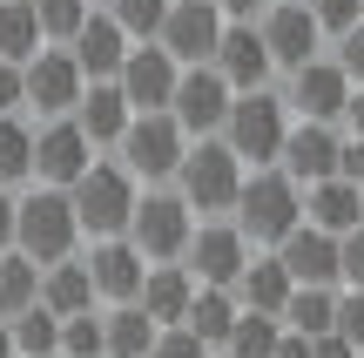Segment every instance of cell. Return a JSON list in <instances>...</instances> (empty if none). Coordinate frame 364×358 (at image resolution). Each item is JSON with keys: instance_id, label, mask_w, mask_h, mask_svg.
<instances>
[{"instance_id": "6da1fadb", "label": "cell", "mask_w": 364, "mask_h": 358, "mask_svg": "<svg viewBox=\"0 0 364 358\" xmlns=\"http://www.w3.org/2000/svg\"><path fill=\"white\" fill-rule=\"evenodd\" d=\"M230 223H236V237H243L250 251H277V243L304 223V189L290 183L277 162L270 169H243V189H236V203H230Z\"/></svg>"}, {"instance_id": "7a4b0ae2", "label": "cell", "mask_w": 364, "mask_h": 358, "mask_svg": "<svg viewBox=\"0 0 364 358\" xmlns=\"http://www.w3.org/2000/svg\"><path fill=\"white\" fill-rule=\"evenodd\" d=\"M14 251L34 257V264H61V257L81 251V230H75V203L68 189H14Z\"/></svg>"}, {"instance_id": "3957f363", "label": "cell", "mask_w": 364, "mask_h": 358, "mask_svg": "<svg viewBox=\"0 0 364 358\" xmlns=\"http://www.w3.org/2000/svg\"><path fill=\"white\" fill-rule=\"evenodd\" d=\"M284 135H290V108H284V95H270V88H243V95H230V115H223L216 142L230 149L243 169H270L277 149H284Z\"/></svg>"}, {"instance_id": "277c9868", "label": "cell", "mask_w": 364, "mask_h": 358, "mask_svg": "<svg viewBox=\"0 0 364 358\" xmlns=\"http://www.w3.org/2000/svg\"><path fill=\"white\" fill-rule=\"evenodd\" d=\"M135 176L122 169L115 156H95L88 169L68 183V203H75V230L81 237H129V210H135Z\"/></svg>"}, {"instance_id": "5b68a950", "label": "cell", "mask_w": 364, "mask_h": 358, "mask_svg": "<svg viewBox=\"0 0 364 358\" xmlns=\"http://www.w3.org/2000/svg\"><path fill=\"white\" fill-rule=\"evenodd\" d=\"M169 189L189 203L196 216H230L236 189H243V162H236L230 149L216 142V135H196V142L182 149V162H176Z\"/></svg>"}, {"instance_id": "8992f818", "label": "cell", "mask_w": 364, "mask_h": 358, "mask_svg": "<svg viewBox=\"0 0 364 358\" xmlns=\"http://www.w3.org/2000/svg\"><path fill=\"white\" fill-rule=\"evenodd\" d=\"M196 223H203V216H196L169 183H156V189H142V196H135V210H129V243L149 257V264H182Z\"/></svg>"}, {"instance_id": "52a82bcc", "label": "cell", "mask_w": 364, "mask_h": 358, "mask_svg": "<svg viewBox=\"0 0 364 358\" xmlns=\"http://www.w3.org/2000/svg\"><path fill=\"white\" fill-rule=\"evenodd\" d=\"M182 149H189L182 122L169 115V108H149V115H129V129H122V142L108 149V156H115L135 183H169L176 162H182Z\"/></svg>"}, {"instance_id": "ba28073f", "label": "cell", "mask_w": 364, "mask_h": 358, "mask_svg": "<svg viewBox=\"0 0 364 358\" xmlns=\"http://www.w3.org/2000/svg\"><path fill=\"white\" fill-rule=\"evenodd\" d=\"M81 88H88V75L75 68V54H68V48H41V54H27V61H21V108H34L41 122L75 115Z\"/></svg>"}, {"instance_id": "9c48e42d", "label": "cell", "mask_w": 364, "mask_h": 358, "mask_svg": "<svg viewBox=\"0 0 364 358\" xmlns=\"http://www.w3.org/2000/svg\"><path fill=\"white\" fill-rule=\"evenodd\" d=\"M257 34H263V54H270L277 75H290V68H304V61L324 54V34H317V21H311L304 0H270V7L257 14Z\"/></svg>"}, {"instance_id": "30bf717a", "label": "cell", "mask_w": 364, "mask_h": 358, "mask_svg": "<svg viewBox=\"0 0 364 358\" xmlns=\"http://www.w3.org/2000/svg\"><path fill=\"white\" fill-rule=\"evenodd\" d=\"M243 264H250V243L236 237L230 216H203L196 237H189V251H182V270H189L196 284H209V291H230Z\"/></svg>"}, {"instance_id": "8fae6325", "label": "cell", "mask_w": 364, "mask_h": 358, "mask_svg": "<svg viewBox=\"0 0 364 358\" xmlns=\"http://www.w3.org/2000/svg\"><path fill=\"white\" fill-rule=\"evenodd\" d=\"M216 34H223L216 0H169V14H162V27H156V48L169 54L176 68H203L209 54H216Z\"/></svg>"}, {"instance_id": "7c38bea8", "label": "cell", "mask_w": 364, "mask_h": 358, "mask_svg": "<svg viewBox=\"0 0 364 358\" xmlns=\"http://www.w3.org/2000/svg\"><path fill=\"white\" fill-rule=\"evenodd\" d=\"M344 95H351V81H344V68L331 61V54H317V61H304V68L284 75L290 122H338L344 115Z\"/></svg>"}, {"instance_id": "4fadbf2b", "label": "cell", "mask_w": 364, "mask_h": 358, "mask_svg": "<svg viewBox=\"0 0 364 358\" xmlns=\"http://www.w3.org/2000/svg\"><path fill=\"white\" fill-rule=\"evenodd\" d=\"M81 264H88L95 305H135V291H142V278H149V257L135 251L129 237H95L88 251H81Z\"/></svg>"}, {"instance_id": "5bb4252c", "label": "cell", "mask_w": 364, "mask_h": 358, "mask_svg": "<svg viewBox=\"0 0 364 358\" xmlns=\"http://www.w3.org/2000/svg\"><path fill=\"white\" fill-rule=\"evenodd\" d=\"M95 156H102V149L75 129V115H54V122L34 129V183H48V189H68Z\"/></svg>"}, {"instance_id": "9a60e30c", "label": "cell", "mask_w": 364, "mask_h": 358, "mask_svg": "<svg viewBox=\"0 0 364 358\" xmlns=\"http://www.w3.org/2000/svg\"><path fill=\"white\" fill-rule=\"evenodd\" d=\"M169 115L182 122V135H216L223 129V115H230V81L216 75V68H182L176 75V95H169Z\"/></svg>"}, {"instance_id": "2e32d148", "label": "cell", "mask_w": 364, "mask_h": 358, "mask_svg": "<svg viewBox=\"0 0 364 358\" xmlns=\"http://www.w3.org/2000/svg\"><path fill=\"white\" fill-rule=\"evenodd\" d=\"M338 142H344L338 122H290L284 149H277V169H284L297 189L324 183V176H338Z\"/></svg>"}, {"instance_id": "e0dca14e", "label": "cell", "mask_w": 364, "mask_h": 358, "mask_svg": "<svg viewBox=\"0 0 364 358\" xmlns=\"http://www.w3.org/2000/svg\"><path fill=\"white\" fill-rule=\"evenodd\" d=\"M209 68H216V75L230 81V95H243V88H270V75H277V68H270V54H263L257 21H223Z\"/></svg>"}, {"instance_id": "ac0fdd59", "label": "cell", "mask_w": 364, "mask_h": 358, "mask_svg": "<svg viewBox=\"0 0 364 358\" xmlns=\"http://www.w3.org/2000/svg\"><path fill=\"white\" fill-rule=\"evenodd\" d=\"M176 75H182V68L156 48V41H135V48H129V61L115 68V88L129 95V108H135V115H149V108H169Z\"/></svg>"}, {"instance_id": "d6986e66", "label": "cell", "mask_w": 364, "mask_h": 358, "mask_svg": "<svg viewBox=\"0 0 364 358\" xmlns=\"http://www.w3.org/2000/svg\"><path fill=\"white\" fill-rule=\"evenodd\" d=\"M277 264L290 270V284H324V291H338V237H331V230L297 223L277 243Z\"/></svg>"}, {"instance_id": "ffe728a7", "label": "cell", "mask_w": 364, "mask_h": 358, "mask_svg": "<svg viewBox=\"0 0 364 358\" xmlns=\"http://www.w3.org/2000/svg\"><path fill=\"white\" fill-rule=\"evenodd\" d=\"M129 48H135V41L122 34V27L108 21L102 7H95L88 21L75 27V41H68V54H75V68H81V75H88V81H115V68L129 61Z\"/></svg>"}, {"instance_id": "44dd1931", "label": "cell", "mask_w": 364, "mask_h": 358, "mask_svg": "<svg viewBox=\"0 0 364 358\" xmlns=\"http://www.w3.org/2000/svg\"><path fill=\"white\" fill-rule=\"evenodd\" d=\"M129 115H135V108H129V95H122L115 81H88V88H81V102H75V129L88 135V142L102 149V156L122 142Z\"/></svg>"}, {"instance_id": "7402d4cb", "label": "cell", "mask_w": 364, "mask_h": 358, "mask_svg": "<svg viewBox=\"0 0 364 358\" xmlns=\"http://www.w3.org/2000/svg\"><path fill=\"white\" fill-rule=\"evenodd\" d=\"M304 223H311V230H331V237L358 230V223H364V189H358V183H344V176L304 183Z\"/></svg>"}, {"instance_id": "603a6c76", "label": "cell", "mask_w": 364, "mask_h": 358, "mask_svg": "<svg viewBox=\"0 0 364 358\" xmlns=\"http://www.w3.org/2000/svg\"><path fill=\"white\" fill-rule=\"evenodd\" d=\"M236 305L243 311H263V318H284V305H290V270L277 264V251H250V264L236 270Z\"/></svg>"}, {"instance_id": "cb8c5ba5", "label": "cell", "mask_w": 364, "mask_h": 358, "mask_svg": "<svg viewBox=\"0 0 364 358\" xmlns=\"http://www.w3.org/2000/svg\"><path fill=\"white\" fill-rule=\"evenodd\" d=\"M41 311H54V318H68V311H95V284H88V264L75 257H61V264H41V291H34Z\"/></svg>"}, {"instance_id": "d4e9b609", "label": "cell", "mask_w": 364, "mask_h": 358, "mask_svg": "<svg viewBox=\"0 0 364 358\" xmlns=\"http://www.w3.org/2000/svg\"><path fill=\"white\" fill-rule=\"evenodd\" d=\"M189 298H196V278H189L182 264H149V278H142V291H135V305H142L156 325H182Z\"/></svg>"}, {"instance_id": "484cf974", "label": "cell", "mask_w": 364, "mask_h": 358, "mask_svg": "<svg viewBox=\"0 0 364 358\" xmlns=\"http://www.w3.org/2000/svg\"><path fill=\"white\" fill-rule=\"evenodd\" d=\"M162 325L142 305H102V358H149Z\"/></svg>"}, {"instance_id": "4316f807", "label": "cell", "mask_w": 364, "mask_h": 358, "mask_svg": "<svg viewBox=\"0 0 364 358\" xmlns=\"http://www.w3.org/2000/svg\"><path fill=\"white\" fill-rule=\"evenodd\" d=\"M182 325H189L209 352H223V338H230V325H236V291H209V284H196V298H189V311H182Z\"/></svg>"}, {"instance_id": "83f0119b", "label": "cell", "mask_w": 364, "mask_h": 358, "mask_svg": "<svg viewBox=\"0 0 364 358\" xmlns=\"http://www.w3.org/2000/svg\"><path fill=\"white\" fill-rule=\"evenodd\" d=\"M331 318H338V291H324V284H290V305H284V332H297V338H317V332H331Z\"/></svg>"}, {"instance_id": "f1b7e54d", "label": "cell", "mask_w": 364, "mask_h": 358, "mask_svg": "<svg viewBox=\"0 0 364 358\" xmlns=\"http://www.w3.org/2000/svg\"><path fill=\"white\" fill-rule=\"evenodd\" d=\"M41 21H34V0H0V61L21 68L27 54H41Z\"/></svg>"}, {"instance_id": "f546056e", "label": "cell", "mask_w": 364, "mask_h": 358, "mask_svg": "<svg viewBox=\"0 0 364 358\" xmlns=\"http://www.w3.org/2000/svg\"><path fill=\"white\" fill-rule=\"evenodd\" d=\"M34 183V129L21 115H0V189Z\"/></svg>"}, {"instance_id": "4dcf8cb0", "label": "cell", "mask_w": 364, "mask_h": 358, "mask_svg": "<svg viewBox=\"0 0 364 358\" xmlns=\"http://www.w3.org/2000/svg\"><path fill=\"white\" fill-rule=\"evenodd\" d=\"M277 338H284V325H277V318L236 305V325H230V338H223V358H270Z\"/></svg>"}, {"instance_id": "1f68e13d", "label": "cell", "mask_w": 364, "mask_h": 358, "mask_svg": "<svg viewBox=\"0 0 364 358\" xmlns=\"http://www.w3.org/2000/svg\"><path fill=\"white\" fill-rule=\"evenodd\" d=\"M41 291V264L21 251H0V318H14V311H27Z\"/></svg>"}, {"instance_id": "d6a6232c", "label": "cell", "mask_w": 364, "mask_h": 358, "mask_svg": "<svg viewBox=\"0 0 364 358\" xmlns=\"http://www.w3.org/2000/svg\"><path fill=\"white\" fill-rule=\"evenodd\" d=\"M7 332H14V358H54V332H61V318L41 311V305H27V311L7 318Z\"/></svg>"}, {"instance_id": "836d02e7", "label": "cell", "mask_w": 364, "mask_h": 358, "mask_svg": "<svg viewBox=\"0 0 364 358\" xmlns=\"http://www.w3.org/2000/svg\"><path fill=\"white\" fill-rule=\"evenodd\" d=\"M54 358H102V305H95V311H68V318H61Z\"/></svg>"}, {"instance_id": "e575fe53", "label": "cell", "mask_w": 364, "mask_h": 358, "mask_svg": "<svg viewBox=\"0 0 364 358\" xmlns=\"http://www.w3.org/2000/svg\"><path fill=\"white\" fill-rule=\"evenodd\" d=\"M88 14H95V0H34V21H41V41L48 48H68Z\"/></svg>"}, {"instance_id": "d590c367", "label": "cell", "mask_w": 364, "mask_h": 358, "mask_svg": "<svg viewBox=\"0 0 364 358\" xmlns=\"http://www.w3.org/2000/svg\"><path fill=\"white\" fill-rule=\"evenodd\" d=\"M102 14L122 27L129 41H156L162 14H169V0H102Z\"/></svg>"}, {"instance_id": "8d00e7d4", "label": "cell", "mask_w": 364, "mask_h": 358, "mask_svg": "<svg viewBox=\"0 0 364 358\" xmlns=\"http://www.w3.org/2000/svg\"><path fill=\"white\" fill-rule=\"evenodd\" d=\"M304 7H311V21H317V34H324V48L364 21V0H304Z\"/></svg>"}, {"instance_id": "74e56055", "label": "cell", "mask_w": 364, "mask_h": 358, "mask_svg": "<svg viewBox=\"0 0 364 358\" xmlns=\"http://www.w3.org/2000/svg\"><path fill=\"white\" fill-rule=\"evenodd\" d=\"M324 54H331V61L344 68V81H351V88H364V21L351 27V34H338V41L324 48Z\"/></svg>"}, {"instance_id": "f35d334b", "label": "cell", "mask_w": 364, "mask_h": 358, "mask_svg": "<svg viewBox=\"0 0 364 358\" xmlns=\"http://www.w3.org/2000/svg\"><path fill=\"white\" fill-rule=\"evenodd\" d=\"M338 284L344 291H364V223L338 237Z\"/></svg>"}, {"instance_id": "ab89813d", "label": "cell", "mask_w": 364, "mask_h": 358, "mask_svg": "<svg viewBox=\"0 0 364 358\" xmlns=\"http://www.w3.org/2000/svg\"><path fill=\"white\" fill-rule=\"evenodd\" d=\"M149 358H209V345L189 332V325H162L156 345H149Z\"/></svg>"}, {"instance_id": "60d3db41", "label": "cell", "mask_w": 364, "mask_h": 358, "mask_svg": "<svg viewBox=\"0 0 364 358\" xmlns=\"http://www.w3.org/2000/svg\"><path fill=\"white\" fill-rule=\"evenodd\" d=\"M331 332H344L364 352V291H344V284H338V318H331Z\"/></svg>"}, {"instance_id": "b9f144b4", "label": "cell", "mask_w": 364, "mask_h": 358, "mask_svg": "<svg viewBox=\"0 0 364 358\" xmlns=\"http://www.w3.org/2000/svg\"><path fill=\"white\" fill-rule=\"evenodd\" d=\"M338 176L364 189V142H358V135H344V142H338Z\"/></svg>"}, {"instance_id": "7bdbcfd3", "label": "cell", "mask_w": 364, "mask_h": 358, "mask_svg": "<svg viewBox=\"0 0 364 358\" xmlns=\"http://www.w3.org/2000/svg\"><path fill=\"white\" fill-rule=\"evenodd\" d=\"M0 115H21V68L0 61Z\"/></svg>"}, {"instance_id": "ee69618b", "label": "cell", "mask_w": 364, "mask_h": 358, "mask_svg": "<svg viewBox=\"0 0 364 358\" xmlns=\"http://www.w3.org/2000/svg\"><path fill=\"white\" fill-rule=\"evenodd\" d=\"M311 358H358V345H351L344 332H317V338H311Z\"/></svg>"}, {"instance_id": "f6af8a7d", "label": "cell", "mask_w": 364, "mask_h": 358, "mask_svg": "<svg viewBox=\"0 0 364 358\" xmlns=\"http://www.w3.org/2000/svg\"><path fill=\"white\" fill-rule=\"evenodd\" d=\"M338 129L364 142V88H351V95H344V115H338Z\"/></svg>"}, {"instance_id": "bcb514c9", "label": "cell", "mask_w": 364, "mask_h": 358, "mask_svg": "<svg viewBox=\"0 0 364 358\" xmlns=\"http://www.w3.org/2000/svg\"><path fill=\"white\" fill-rule=\"evenodd\" d=\"M263 7H270V0H216V14H223V21H257Z\"/></svg>"}, {"instance_id": "7dc6e473", "label": "cell", "mask_w": 364, "mask_h": 358, "mask_svg": "<svg viewBox=\"0 0 364 358\" xmlns=\"http://www.w3.org/2000/svg\"><path fill=\"white\" fill-rule=\"evenodd\" d=\"M0 251H14V189H0Z\"/></svg>"}, {"instance_id": "c3c4849f", "label": "cell", "mask_w": 364, "mask_h": 358, "mask_svg": "<svg viewBox=\"0 0 364 358\" xmlns=\"http://www.w3.org/2000/svg\"><path fill=\"white\" fill-rule=\"evenodd\" d=\"M0 358H14V332H7V318H0Z\"/></svg>"}, {"instance_id": "681fc988", "label": "cell", "mask_w": 364, "mask_h": 358, "mask_svg": "<svg viewBox=\"0 0 364 358\" xmlns=\"http://www.w3.org/2000/svg\"><path fill=\"white\" fill-rule=\"evenodd\" d=\"M209 358H223V352H209Z\"/></svg>"}, {"instance_id": "f907efd6", "label": "cell", "mask_w": 364, "mask_h": 358, "mask_svg": "<svg viewBox=\"0 0 364 358\" xmlns=\"http://www.w3.org/2000/svg\"><path fill=\"white\" fill-rule=\"evenodd\" d=\"M95 7H102V0H95Z\"/></svg>"}, {"instance_id": "816d5d0a", "label": "cell", "mask_w": 364, "mask_h": 358, "mask_svg": "<svg viewBox=\"0 0 364 358\" xmlns=\"http://www.w3.org/2000/svg\"><path fill=\"white\" fill-rule=\"evenodd\" d=\"M358 358H364V352H358Z\"/></svg>"}]
</instances>
